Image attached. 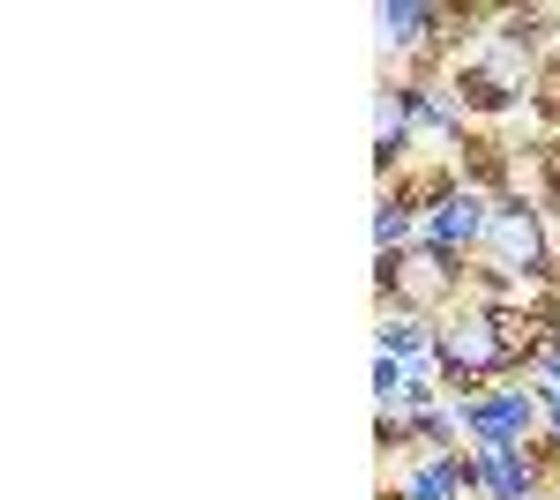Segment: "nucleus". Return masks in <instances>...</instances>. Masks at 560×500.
Segmentation results:
<instances>
[{
  "label": "nucleus",
  "mask_w": 560,
  "mask_h": 500,
  "mask_svg": "<svg viewBox=\"0 0 560 500\" xmlns=\"http://www.w3.org/2000/svg\"><path fill=\"white\" fill-rule=\"evenodd\" d=\"M433 351H441V367H448L456 388H471V381L501 374L516 359V336H509V322H493V314H456L448 329H433Z\"/></svg>",
  "instance_id": "obj_1"
},
{
  "label": "nucleus",
  "mask_w": 560,
  "mask_h": 500,
  "mask_svg": "<svg viewBox=\"0 0 560 500\" xmlns=\"http://www.w3.org/2000/svg\"><path fill=\"white\" fill-rule=\"evenodd\" d=\"M382 284L404 306H441L456 292V254L448 247H404V254H382Z\"/></svg>",
  "instance_id": "obj_2"
},
{
  "label": "nucleus",
  "mask_w": 560,
  "mask_h": 500,
  "mask_svg": "<svg viewBox=\"0 0 560 500\" xmlns=\"http://www.w3.org/2000/svg\"><path fill=\"white\" fill-rule=\"evenodd\" d=\"M486 247H493V269H546L553 261V232H546L538 209L501 202L486 217Z\"/></svg>",
  "instance_id": "obj_3"
},
{
  "label": "nucleus",
  "mask_w": 560,
  "mask_h": 500,
  "mask_svg": "<svg viewBox=\"0 0 560 500\" xmlns=\"http://www.w3.org/2000/svg\"><path fill=\"white\" fill-rule=\"evenodd\" d=\"M523 90V38H493V53H478V60H464V97H471L478 113H501V105H516Z\"/></svg>",
  "instance_id": "obj_4"
},
{
  "label": "nucleus",
  "mask_w": 560,
  "mask_h": 500,
  "mask_svg": "<svg viewBox=\"0 0 560 500\" xmlns=\"http://www.w3.org/2000/svg\"><path fill=\"white\" fill-rule=\"evenodd\" d=\"M464 426H471L478 433V449H516L523 433H530V426H538V396H486V404H471V411H464Z\"/></svg>",
  "instance_id": "obj_5"
},
{
  "label": "nucleus",
  "mask_w": 560,
  "mask_h": 500,
  "mask_svg": "<svg viewBox=\"0 0 560 500\" xmlns=\"http://www.w3.org/2000/svg\"><path fill=\"white\" fill-rule=\"evenodd\" d=\"M486 217H493V209L478 202V195H441V209H433L427 217V247H478V240H486Z\"/></svg>",
  "instance_id": "obj_6"
},
{
  "label": "nucleus",
  "mask_w": 560,
  "mask_h": 500,
  "mask_svg": "<svg viewBox=\"0 0 560 500\" xmlns=\"http://www.w3.org/2000/svg\"><path fill=\"white\" fill-rule=\"evenodd\" d=\"M478 478L493 500H530V463L516 449H478Z\"/></svg>",
  "instance_id": "obj_7"
},
{
  "label": "nucleus",
  "mask_w": 560,
  "mask_h": 500,
  "mask_svg": "<svg viewBox=\"0 0 560 500\" xmlns=\"http://www.w3.org/2000/svg\"><path fill=\"white\" fill-rule=\"evenodd\" d=\"M464 486H471V470H464V463H427V470H411L404 500H464Z\"/></svg>",
  "instance_id": "obj_8"
},
{
  "label": "nucleus",
  "mask_w": 560,
  "mask_h": 500,
  "mask_svg": "<svg viewBox=\"0 0 560 500\" xmlns=\"http://www.w3.org/2000/svg\"><path fill=\"white\" fill-rule=\"evenodd\" d=\"M382 23H388V38H396V45H419V38H427V23H441V8H419V0H388Z\"/></svg>",
  "instance_id": "obj_9"
},
{
  "label": "nucleus",
  "mask_w": 560,
  "mask_h": 500,
  "mask_svg": "<svg viewBox=\"0 0 560 500\" xmlns=\"http://www.w3.org/2000/svg\"><path fill=\"white\" fill-rule=\"evenodd\" d=\"M427 344H433V336L419 329V322H388V329H382V351H388V359H419Z\"/></svg>",
  "instance_id": "obj_10"
},
{
  "label": "nucleus",
  "mask_w": 560,
  "mask_h": 500,
  "mask_svg": "<svg viewBox=\"0 0 560 500\" xmlns=\"http://www.w3.org/2000/svg\"><path fill=\"white\" fill-rule=\"evenodd\" d=\"M374 232H382V254H396V240L411 232V209H404V202H388V209H382V224H374Z\"/></svg>",
  "instance_id": "obj_11"
},
{
  "label": "nucleus",
  "mask_w": 560,
  "mask_h": 500,
  "mask_svg": "<svg viewBox=\"0 0 560 500\" xmlns=\"http://www.w3.org/2000/svg\"><path fill=\"white\" fill-rule=\"evenodd\" d=\"M538 374H546V404H553V411H560V344H553V351H546V359H538Z\"/></svg>",
  "instance_id": "obj_12"
},
{
  "label": "nucleus",
  "mask_w": 560,
  "mask_h": 500,
  "mask_svg": "<svg viewBox=\"0 0 560 500\" xmlns=\"http://www.w3.org/2000/svg\"><path fill=\"white\" fill-rule=\"evenodd\" d=\"M553 105H560V60H553Z\"/></svg>",
  "instance_id": "obj_13"
}]
</instances>
